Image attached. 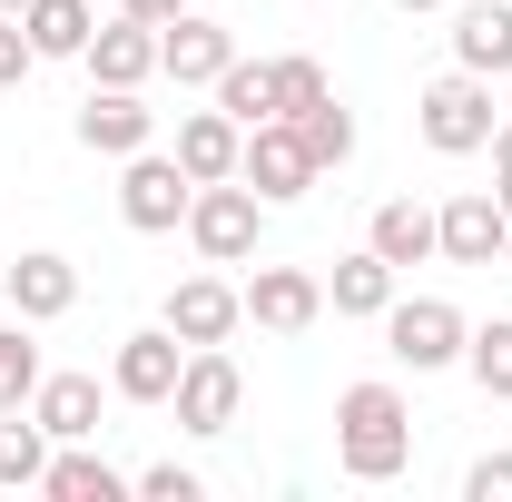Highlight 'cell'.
Wrapping results in <instances>:
<instances>
[{
  "label": "cell",
  "instance_id": "1",
  "mask_svg": "<svg viewBox=\"0 0 512 502\" xmlns=\"http://www.w3.org/2000/svg\"><path fill=\"white\" fill-rule=\"evenodd\" d=\"M335 463H345L355 483H394V473L414 463V404H404L384 375L335 394Z\"/></svg>",
  "mask_w": 512,
  "mask_h": 502
},
{
  "label": "cell",
  "instance_id": "2",
  "mask_svg": "<svg viewBox=\"0 0 512 502\" xmlns=\"http://www.w3.org/2000/svg\"><path fill=\"white\" fill-rule=\"evenodd\" d=\"M414 128H424V148H434V158H473V148H493V128H503V109H493V79L444 69V79L414 99Z\"/></svg>",
  "mask_w": 512,
  "mask_h": 502
},
{
  "label": "cell",
  "instance_id": "3",
  "mask_svg": "<svg viewBox=\"0 0 512 502\" xmlns=\"http://www.w3.org/2000/svg\"><path fill=\"white\" fill-rule=\"evenodd\" d=\"M188 237L207 266H247L256 237H266V197L247 188V178H207V188L188 197Z\"/></svg>",
  "mask_w": 512,
  "mask_h": 502
},
{
  "label": "cell",
  "instance_id": "4",
  "mask_svg": "<svg viewBox=\"0 0 512 502\" xmlns=\"http://www.w3.org/2000/svg\"><path fill=\"white\" fill-rule=\"evenodd\" d=\"M463 306H444V296H394L384 306V355L404 365V375H444V365H463Z\"/></svg>",
  "mask_w": 512,
  "mask_h": 502
},
{
  "label": "cell",
  "instance_id": "5",
  "mask_svg": "<svg viewBox=\"0 0 512 502\" xmlns=\"http://www.w3.org/2000/svg\"><path fill=\"white\" fill-rule=\"evenodd\" d=\"M188 197H197V178L168 158V148H138V158H119V217L138 227V237H168V227H188Z\"/></svg>",
  "mask_w": 512,
  "mask_h": 502
},
{
  "label": "cell",
  "instance_id": "6",
  "mask_svg": "<svg viewBox=\"0 0 512 502\" xmlns=\"http://www.w3.org/2000/svg\"><path fill=\"white\" fill-rule=\"evenodd\" d=\"M237 404H247V375H237V355H227V345H188V365H178V394H168L178 434H227V424H237Z\"/></svg>",
  "mask_w": 512,
  "mask_h": 502
},
{
  "label": "cell",
  "instance_id": "7",
  "mask_svg": "<svg viewBox=\"0 0 512 502\" xmlns=\"http://www.w3.org/2000/svg\"><path fill=\"white\" fill-rule=\"evenodd\" d=\"M434 247L453 256V266H503L512 256V217H503V197L493 188H463L434 207Z\"/></svg>",
  "mask_w": 512,
  "mask_h": 502
},
{
  "label": "cell",
  "instance_id": "8",
  "mask_svg": "<svg viewBox=\"0 0 512 502\" xmlns=\"http://www.w3.org/2000/svg\"><path fill=\"white\" fill-rule=\"evenodd\" d=\"M237 178H247L266 207H286V197L316 188V158H306L296 119H256V128H247V158H237Z\"/></svg>",
  "mask_w": 512,
  "mask_h": 502
},
{
  "label": "cell",
  "instance_id": "9",
  "mask_svg": "<svg viewBox=\"0 0 512 502\" xmlns=\"http://www.w3.org/2000/svg\"><path fill=\"white\" fill-rule=\"evenodd\" d=\"M227 60H237V30L207 20V10H178V20L158 30V79H178V89H217Z\"/></svg>",
  "mask_w": 512,
  "mask_h": 502
},
{
  "label": "cell",
  "instance_id": "10",
  "mask_svg": "<svg viewBox=\"0 0 512 502\" xmlns=\"http://www.w3.org/2000/svg\"><path fill=\"white\" fill-rule=\"evenodd\" d=\"M237 296H247V315L266 325V335H306V325L325 315V276L316 266H247Z\"/></svg>",
  "mask_w": 512,
  "mask_h": 502
},
{
  "label": "cell",
  "instance_id": "11",
  "mask_svg": "<svg viewBox=\"0 0 512 502\" xmlns=\"http://www.w3.org/2000/svg\"><path fill=\"white\" fill-rule=\"evenodd\" d=\"M79 60H89V89H148L158 79V20H128V10L99 20Z\"/></svg>",
  "mask_w": 512,
  "mask_h": 502
},
{
  "label": "cell",
  "instance_id": "12",
  "mask_svg": "<svg viewBox=\"0 0 512 502\" xmlns=\"http://www.w3.org/2000/svg\"><path fill=\"white\" fill-rule=\"evenodd\" d=\"M79 148L89 158H138V148H158V109L138 89H89L79 99Z\"/></svg>",
  "mask_w": 512,
  "mask_h": 502
},
{
  "label": "cell",
  "instance_id": "13",
  "mask_svg": "<svg viewBox=\"0 0 512 502\" xmlns=\"http://www.w3.org/2000/svg\"><path fill=\"white\" fill-rule=\"evenodd\" d=\"M178 345H227L237 325H247V296L227 286V276H178L168 286V315H158Z\"/></svg>",
  "mask_w": 512,
  "mask_h": 502
},
{
  "label": "cell",
  "instance_id": "14",
  "mask_svg": "<svg viewBox=\"0 0 512 502\" xmlns=\"http://www.w3.org/2000/svg\"><path fill=\"white\" fill-rule=\"evenodd\" d=\"M178 365H188V345H178L168 325H148V335H128V345H119L109 394H119V404H168V394H178Z\"/></svg>",
  "mask_w": 512,
  "mask_h": 502
},
{
  "label": "cell",
  "instance_id": "15",
  "mask_svg": "<svg viewBox=\"0 0 512 502\" xmlns=\"http://www.w3.org/2000/svg\"><path fill=\"white\" fill-rule=\"evenodd\" d=\"M0 296H10V315H30V325H60V315L79 306V266L50 256V247H30L20 266H10V286H0Z\"/></svg>",
  "mask_w": 512,
  "mask_h": 502
},
{
  "label": "cell",
  "instance_id": "16",
  "mask_svg": "<svg viewBox=\"0 0 512 502\" xmlns=\"http://www.w3.org/2000/svg\"><path fill=\"white\" fill-rule=\"evenodd\" d=\"M453 69L512 79V0H463L453 10Z\"/></svg>",
  "mask_w": 512,
  "mask_h": 502
},
{
  "label": "cell",
  "instance_id": "17",
  "mask_svg": "<svg viewBox=\"0 0 512 502\" xmlns=\"http://www.w3.org/2000/svg\"><path fill=\"white\" fill-rule=\"evenodd\" d=\"M168 158L188 168L197 188H207V178H237V158H247V128L227 119V109H188V119H178V148H168Z\"/></svg>",
  "mask_w": 512,
  "mask_h": 502
},
{
  "label": "cell",
  "instance_id": "18",
  "mask_svg": "<svg viewBox=\"0 0 512 502\" xmlns=\"http://www.w3.org/2000/svg\"><path fill=\"white\" fill-rule=\"evenodd\" d=\"M40 493H50V502H119V493H138V483H128L109 453H89V443H50Z\"/></svg>",
  "mask_w": 512,
  "mask_h": 502
},
{
  "label": "cell",
  "instance_id": "19",
  "mask_svg": "<svg viewBox=\"0 0 512 502\" xmlns=\"http://www.w3.org/2000/svg\"><path fill=\"white\" fill-rule=\"evenodd\" d=\"M365 247H375L394 276H404V266H424V256H444V247H434V207H424V197H384L375 227H365Z\"/></svg>",
  "mask_w": 512,
  "mask_h": 502
},
{
  "label": "cell",
  "instance_id": "20",
  "mask_svg": "<svg viewBox=\"0 0 512 502\" xmlns=\"http://www.w3.org/2000/svg\"><path fill=\"white\" fill-rule=\"evenodd\" d=\"M30 414L50 424V443H89L99 434V375H40Z\"/></svg>",
  "mask_w": 512,
  "mask_h": 502
},
{
  "label": "cell",
  "instance_id": "21",
  "mask_svg": "<svg viewBox=\"0 0 512 502\" xmlns=\"http://www.w3.org/2000/svg\"><path fill=\"white\" fill-rule=\"evenodd\" d=\"M325 306H335V315H384V306H394V266H384L375 247L335 256V276H325Z\"/></svg>",
  "mask_w": 512,
  "mask_h": 502
},
{
  "label": "cell",
  "instance_id": "22",
  "mask_svg": "<svg viewBox=\"0 0 512 502\" xmlns=\"http://www.w3.org/2000/svg\"><path fill=\"white\" fill-rule=\"evenodd\" d=\"M40 473H50V424L20 404L0 414V493H40Z\"/></svg>",
  "mask_w": 512,
  "mask_h": 502
},
{
  "label": "cell",
  "instance_id": "23",
  "mask_svg": "<svg viewBox=\"0 0 512 502\" xmlns=\"http://www.w3.org/2000/svg\"><path fill=\"white\" fill-rule=\"evenodd\" d=\"M20 30H30V50H40V60H79V50H89V30H99V10H89V0H30V10H20Z\"/></svg>",
  "mask_w": 512,
  "mask_h": 502
},
{
  "label": "cell",
  "instance_id": "24",
  "mask_svg": "<svg viewBox=\"0 0 512 502\" xmlns=\"http://www.w3.org/2000/svg\"><path fill=\"white\" fill-rule=\"evenodd\" d=\"M207 99H217V109H227L237 128H256V119H276V69H266V60H227Z\"/></svg>",
  "mask_w": 512,
  "mask_h": 502
},
{
  "label": "cell",
  "instance_id": "25",
  "mask_svg": "<svg viewBox=\"0 0 512 502\" xmlns=\"http://www.w3.org/2000/svg\"><path fill=\"white\" fill-rule=\"evenodd\" d=\"M296 138H306V158H316V178H325V168H345V158H355V109L325 89L316 109H296Z\"/></svg>",
  "mask_w": 512,
  "mask_h": 502
},
{
  "label": "cell",
  "instance_id": "26",
  "mask_svg": "<svg viewBox=\"0 0 512 502\" xmlns=\"http://www.w3.org/2000/svg\"><path fill=\"white\" fill-rule=\"evenodd\" d=\"M463 375L483 384L493 404H512V315H493V325H473V335H463Z\"/></svg>",
  "mask_w": 512,
  "mask_h": 502
},
{
  "label": "cell",
  "instance_id": "27",
  "mask_svg": "<svg viewBox=\"0 0 512 502\" xmlns=\"http://www.w3.org/2000/svg\"><path fill=\"white\" fill-rule=\"evenodd\" d=\"M40 394V345H30V315H10L0 325V414H20Z\"/></svg>",
  "mask_w": 512,
  "mask_h": 502
},
{
  "label": "cell",
  "instance_id": "28",
  "mask_svg": "<svg viewBox=\"0 0 512 502\" xmlns=\"http://www.w3.org/2000/svg\"><path fill=\"white\" fill-rule=\"evenodd\" d=\"M276 69V119H296V109H316L325 89H335V79H325L316 60H306V50H286V60H266Z\"/></svg>",
  "mask_w": 512,
  "mask_h": 502
},
{
  "label": "cell",
  "instance_id": "29",
  "mask_svg": "<svg viewBox=\"0 0 512 502\" xmlns=\"http://www.w3.org/2000/svg\"><path fill=\"white\" fill-rule=\"evenodd\" d=\"M30 69H40V50H30V30H20V20L0 10V89H20Z\"/></svg>",
  "mask_w": 512,
  "mask_h": 502
},
{
  "label": "cell",
  "instance_id": "30",
  "mask_svg": "<svg viewBox=\"0 0 512 502\" xmlns=\"http://www.w3.org/2000/svg\"><path fill=\"white\" fill-rule=\"evenodd\" d=\"M138 493H148V502H197L207 483H197L188 463H148V473H138Z\"/></svg>",
  "mask_w": 512,
  "mask_h": 502
},
{
  "label": "cell",
  "instance_id": "31",
  "mask_svg": "<svg viewBox=\"0 0 512 502\" xmlns=\"http://www.w3.org/2000/svg\"><path fill=\"white\" fill-rule=\"evenodd\" d=\"M463 493L473 502H512V453H483V463L463 473Z\"/></svg>",
  "mask_w": 512,
  "mask_h": 502
},
{
  "label": "cell",
  "instance_id": "32",
  "mask_svg": "<svg viewBox=\"0 0 512 502\" xmlns=\"http://www.w3.org/2000/svg\"><path fill=\"white\" fill-rule=\"evenodd\" d=\"M128 20H158V30H168V20H178V10H197V0H119Z\"/></svg>",
  "mask_w": 512,
  "mask_h": 502
},
{
  "label": "cell",
  "instance_id": "33",
  "mask_svg": "<svg viewBox=\"0 0 512 502\" xmlns=\"http://www.w3.org/2000/svg\"><path fill=\"white\" fill-rule=\"evenodd\" d=\"M493 197H503V217H512V168H493Z\"/></svg>",
  "mask_w": 512,
  "mask_h": 502
},
{
  "label": "cell",
  "instance_id": "34",
  "mask_svg": "<svg viewBox=\"0 0 512 502\" xmlns=\"http://www.w3.org/2000/svg\"><path fill=\"white\" fill-rule=\"evenodd\" d=\"M394 10H453V0H394Z\"/></svg>",
  "mask_w": 512,
  "mask_h": 502
},
{
  "label": "cell",
  "instance_id": "35",
  "mask_svg": "<svg viewBox=\"0 0 512 502\" xmlns=\"http://www.w3.org/2000/svg\"><path fill=\"white\" fill-rule=\"evenodd\" d=\"M0 10H10V20H20V10H30V0H0Z\"/></svg>",
  "mask_w": 512,
  "mask_h": 502
}]
</instances>
